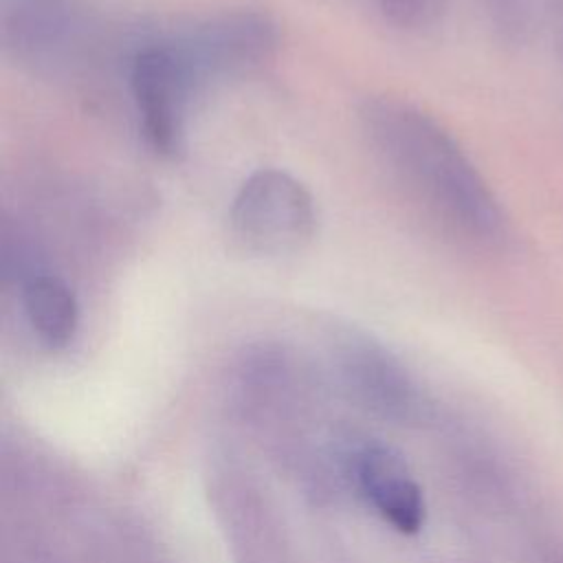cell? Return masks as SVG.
Returning <instances> with one entry per match:
<instances>
[{"instance_id": "cell-1", "label": "cell", "mask_w": 563, "mask_h": 563, "mask_svg": "<svg viewBox=\"0 0 563 563\" xmlns=\"http://www.w3.org/2000/svg\"><path fill=\"white\" fill-rule=\"evenodd\" d=\"M358 119L376 156L449 235L484 251L504 244L508 220L497 196L431 114L398 97H372Z\"/></svg>"}, {"instance_id": "cell-2", "label": "cell", "mask_w": 563, "mask_h": 563, "mask_svg": "<svg viewBox=\"0 0 563 563\" xmlns=\"http://www.w3.org/2000/svg\"><path fill=\"white\" fill-rule=\"evenodd\" d=\"M229 220L244 249L277 257L301 251L314 238L317 207L299 178L264 167L242 180Z\"/></svg>"}, {"instance_id": "cell-3", "label": "cell", "mask_w": 563, "mask_h": 563, "mask_svg": "<svg viewBox=\"0 0 563 563\" xmlns=\"http://www.w3.org/2000/svg\"><path fill=\"white\" fill-rule=\"evenodd\" d=\"M169 40L200 92L218 79L251 73L271 59L279 31L264 11L229 9L194 22Z\"/></svg>"}, {"instance_id": "cell-4", "label": "cell", "mask_w": 563, "mask_h": 563, "mask_svg": "<svg viewBox=\"0 0 563 563\" xmlns=\"http://www.w3.org/2000/svg\"><path fill=\"white\" fill-rule=\"evenodd\" d=\"M130 92L147 147L176 158L185 150L187 112L198 95L169 37L143 42L130 59Z\"/></svg>"}, {"instance_id": "cell-5", "label": "cell", "mask_w": 563, "mask_h": 563, "mask_svg": "<svg viewBox=\"0 0 563 563\" xmlns=\"http://www.w3.org/2000/svg\"><path fill=\"white\" fill-rule=\"evenodd\" d=\"M332 358L343 385L365 409L391 420L413 416V378L380 341L354 328L339 330L332 339Z\"/></svg>"}, {"instance_id": "cell-6", "label": "cell", "mask_w": 563, "mask_h": 563, "mask_svg": "<svg viewBox=\"0 0 563 563\" xmlns=\"http://www.w3.org/2000/svg\"><path fill=\"white\" fill-rule=\"evenodd\" d=\"M81 29L73 0H7L2 9L4 51L31 68L64 64L79 44Z\"/></svg>"}, {"instance_id": "cell-7", "label": "cell", "mask_w": 563, "mask_h": 563, "mask_svg": "<svg viewBox=\"0 0 563 563\" xmlns=\"http://www.w3.org/2000/svg\"><path fill=\"white\" fill-rule=\"evenodd\" d=\"M345 471L367 504L398 532L413 534L424 523V495L405 460L378 442H361L343 453Z\"/></svg>"}, {"instance_id": "cell-8", "label": "cell", "mask_w": 563, "mask_h": 563, "mask_svg": "<svg viewBox=\"0 0 563 563\" xmlns=\"http://www.w3.org/2000/svg\"><path fill=\"white\" fill-rule=\"evenodd\" d=\"M22 310L33 334L51 350L66 347L79 330V301L53 271L37 273L20 286Z\"/></svg>"}, {"instance_id": "cell-9", "label": "cell", "mask_w": 563, "mask_h": 563, "mask_svg": "<svg viewBox=\"0 0 563 563\" xmlns=\"http://www.w3.org/2000/svg\"><path fill=\"white\" fill-rule=\"evenodd\" d=\"M495 29L508 40L528 37L550 11L552 0H482Z\"/></svg>"}, {"instance_id": "cell-10", "label": "cell", "mask_w": 563, "mask_h": 563, "mask_svg": "<svg viewBox=\"0 0 563 563\" xmlns=\"http://www.w3.org/2000/svg\"><path fill=\"white\" fill-rule=\"evenodd\" d=\"M369 4L387 24L400 31H422L442 11V0H369Z\"/></svg>"}, {"instance_id": "cell-11", "label": "cell", "mask_w": 563, "mask_h": 563, "mask_svg": "<svg viewBox=\"0 0 563 563\" xmlns=\"http://www.w3.org/2000/svg\"><path fill=\"white\" fill-rule=\"evenodd\" d=\"M559 59L563 64V33H561V40H559Z\"/></svg>"}]
</instances>
